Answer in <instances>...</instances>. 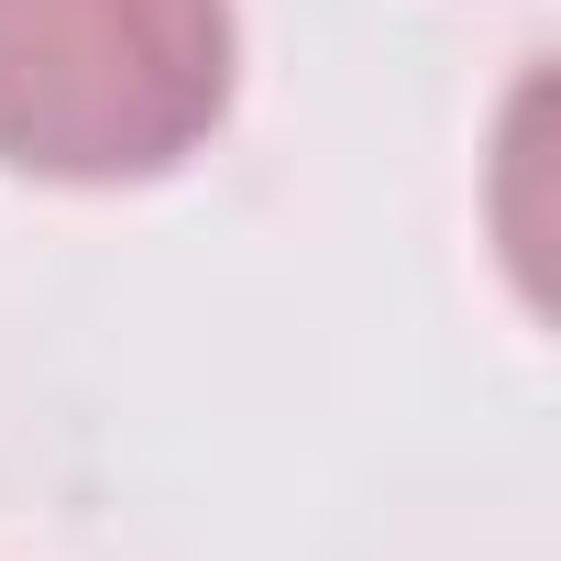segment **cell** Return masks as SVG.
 Instances as JSON below:
<instances>
[{
    "label": "cell",
    "instance_id": "1",
    "mask_svg": "<svg viewBox=\"0 0 561 561\" xmlns=\"http://www.w3.org/2000/svg\"><path fill=\"white\" fill-rule=\"evenodd\" d=\"M231 100V0H0V165L154 176Z\"/></svg>",
    "mask_w": 561,
    "mask_h": 561
}]
</instances>
